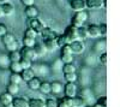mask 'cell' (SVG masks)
<instances>
[{
    "instance_id": "obj_25",
    "label": "cell",
    "mask_w": 120,
    "mask_h": 107,
    "mask_svg": "<svg viewBox=\"0 0 120 107\" xmlns=\"http://www.w3.org/2000/svg\"><path fill=\"white\" fill-rule=\"evenodd\" d=\"M55 41H56V45H58V48H61L64 45H67V43H70L68 42V40H67V37L63 34V35H58L56 37H55Z\"/></svg>"
},
{
    "instance_id": "obj_4",
    "label": "cell",
    "mask_w": 120,
    "mask_h": 107,
    "mask_svg": "<svg viewBox=\"0 0 120 107\" xmlns=\"http://www.w3.org/2000/svg\"><path fill=\"white\" fill-rule=\"evenodd\" d=\"M70 47H71L72 54H82L85 51V45L82 40H75L70 42Z\"/></svg>"
},
{
    "instance_id": "obj_8",
    "label": "cell",
    "mask_w": 120,
    "mask_h": 107,
    "mask_svg": "<svg viewBox=\"0 0 120 107\" xmlns=\"http://www.w3.org/2000/svg\"><path fill=\"white\" fill-rule=\"evenodd\" d=\"M86 31H88V37L91 38L101 37V33H100V28L97 24H90L89 27H86Z\"/></svg>"
},
{
    "instance_id": "obj_45",
    "label": "cell",
    "mask_w": 120,
    "mask_h": 107,
    "mask_svg": "<svg viewBox=\"0 0 120 107\" xmlns=\"http://www.w3.org/2000/svg\"><path fill=\"white\" fill-rule=\"evenodd\" d=\"M22 4L24 6H30V5H34L35 4V0H21Z\"/></svg>"
},
{
    "instance_id": "obj_10",
    "label": "cell",
    "mask_w": 120,
    "mask_h": 107,
    "mask_svg": "<svg viewBox=\"0 0 120 107\" xmlns=\"http://www.w3.org/2000/svg\"><path fill=\"white\" fill-rule=\"evenodd\" d=\"M12 99L13 96L11 94H8L7 92L0 94V107H11Z\"/></svg>"
},
{
    "instance_id": "obj_36",
    "label": "cell",
    "mask_w": 120,
    "mask_h": 107,
    "mask_svg": "<svg viewBox=\"0 0 120 107\" xmlns=\"http://www.w3.org/2000/svg\"><path fill=\"white\" fill-rule=\"evenodd\" d=\"M45 105H46V107H56L58 100L55 98H49V99L45 100Z\"/></svg>"
},
{
    "instance_id": "obj_13",
    "label": "cell",
    "mask_w": 120,
    "mask_h": 107,
    "mask_svg": "<svg viewBox=\"0 0 120 107\" xmlns=\"http://www.w3.org/2000/svg\"><path fill=\"white\" fill-rule=\"evenodd\" d=\"M11 107H29L28 100L25 98H22V96H18V98H15L13 96L12 102H11Z\"/></svg>"
},
{
    "instance_id": "obj_22",
    "label": "cell",
    "mask_w": 120,
    "mask_h": 107,
    "mask_svg": "<svg viewBox=\"0 0 120 107\" xmlns=\"http://www.w3.org/2000/svg\"><path fill=\"white\" fill-rule=\"evenodd\" d=\"M77 35H78V40H86L88 38V31H86V28H84L83 25L77 28Z\"/></svg>"
},
{
    "instance_id": "obj_29",
    "label": "cell",
    "mask_w": 120,
    "mask_h": 107,
    "mask_svg": "<svg viewBox=\"0 0 120 107\" xmlns=\"http://www.w3.org/2000/svg\"><path fill=\"white\" fill-rule=\"evenodd\" d=\"M61 71H63L64 73H72V72H76V66H75L72 63L64 64V65H63Z\"/></svg>"
},
{
    "instance_id": "obj_34",
    "label": "cell",
    "mask_w": 120,
    "mask_h": 107,
    "mask_svg": "<svg viewBox=\"0 0 120 107\" xmlns=\"http://www.w3.org/2000/svg\"><path fill=\"white\" fill-rule=\"evenodd\" d=\"M64 77L66 82H72V83H76V81L78 80V76L76 72H72V73H64Z\"/></svg>"
},
{
    "instance_id": "obj_42",
    "label": "cell",
    "mask_w": 120,
    "mask_h": 107,
    "mask_svg": "<svg viewBox=\"0 0 120 107\" xmlns=\"http://www.w3.org/2000/svg\"><path fill=\"white\" fill-rule=\"evenodd\" d=\"M100 63H101L102 65H107V53L106 52H103L101 55H100Z\"/></svg>"
},
{
    "instance_id": "obj_44",
    "label": "cell",
    "mask_w": 120,
    "mask_h": 107,
    "mask_svg": "<svg viewBox=\"0 0 120 107\" xmlns=\"http://www.w3.org/2000/svg\"><path fill=\"white\" fill-rule=\"evenodd\" d=\"M97 103L102 105V106H106L107 107V98H105V96H102V98H100L97 100Z\"/></svg>"
},
{
    "instance_id": "obj_33",
    "label": "cell",
    "mask_w": 120,
    "mask_h": 107,
    "mask_svg": "<svg viewBox=\"0 0 120 107\" xmlns=\"http://www.w3.org/2000/svg\"><path fill=\"white\" fill-rule=\"evenodd\" d=\"M19 64H21L22 70H23V69H30V67H31V65H33V61L29 60V59H25V58H21Z\"/></svg>"
},
{
    "instance_id": "obj_37",
    "label": "cell",
    "mask_w": 120,
    "mask_h": 107,
    "mask_svg": "<svg viewBox=\"0 0 120 107\" xmlns=\"http://www.w3.org/2000/svg\"><path fill=\"white\" fill-rule=\"evenodd\" d=\"M24 36H26V37H31V38H36L37 33L34 30V29H31V28H28L26 30H25V33H24Z\"/></svg>"
},
{
    "instance_id": "obj_21",
    "label": "cell",
    "mask_w": 120,
    "mask_h": 107,
    "mask_svg": "<svg viewBox=\"0 0 120 107\" xmlns=\"http://www.w3.org/2000/svg\"><path fill=\"white\" fill-rule=\"evenodd\" d=\"M29 107H46L43 99H30L28 100Z\"/></svg>"
},
{
    "instance_id": "obj_40",
    "label": "cell",
    "mask_w": 120,
    "mask_h": 107,
    "mask_svg": "<svg viewBox=\"0 0 120 107\" xmlns=\"http://www.w3.org/2000/svg\"><path fill=\"white\" fill-rule=\"evenodd\" d=\"M100 28V33H101V36H106L107 35V24L106 23H102L98 25Z\"/></svg>"
},
{
    "instance_id": "obj_19",
    "label": "cell",
    "mask_w": 120,
    "mask_h": 107,
    "mask_svg": "<svg viewBox=\"0 0 120 107\" xmlns=\"http://www.w3.org/2000/svg\"><path fill=\"white\" fill-rule=\"evenodd\" d=\"M43 45H45V47H46L47 52H54L56 48H58V45H56L55 38H49V40H46Z\"/></svg>"
},
{
    "instance_id": "obj_24",
    "label": "cell",
    "mask_w": 120,
    "mask_h": 107,
    "mask_svg": "<svg viewBox=\"0 0 120 107\" xmlns=\"http://www.w3.org/2000/svg\"><path fill=\"white\" fill-rule=\"evenodd\" d=\"M38 90L41 92L42 94H45V95L51 94V82H41Z\"/></svg>"
},
{
    "instance_id": "obj_27",
    "label": "cell",
    "mask_w": 120,
    "mask_h": 107,
    "mask_svg": "<svg viewBox=\"0 0 120 107\" xmlns=\"http://www.w3.org/2000/svg\"><path fill=\"white\" fill-rule=\"evenodd\" d=\"M23 81H22V77L19 73H16V72H12L11 76H10V83H13V84H21Z\"/></svg>"
},
{
    "instance_id": "obj_48",
    "label": "cell",
    "mask_w": 120,
    "mask_h": 107,
    "mask_svg": "<svg viewBox=\"0 0 120 107\" xmlns=\"http://www.w3.org/2000/svg\"><path fill=\"white\" fill-rule=\"evenodd\" d=\"M8 0H0V4H3V3H7Z\"/></svg>"
},
{
    "instance_id": "obj_35",
    "label": "cell",
    "mask_w": 120,
    "mask_h": 107,
    "mask_svg": "<svg viewBox=\"0 0 120 107\" xmlns=\"http://www.w3.org/2000/svg\"><path fill=\"white\" fill-rule=\"evenodd\" d=\"M60 59H61V61H63L64 64L72 63V61H73V54H72V53H70V54H61Z\"/></svg>"
},
{
    "instance_id": "obj_16",
    "label": "cell",
    "mask_w": 120,
    "mask_h": 107,
    "mask_svg": "<svg viewBox=\"0 0 120 107\" xmlns=\"http://www.w3.org/2000/svg\"><path fill=\"white\" fill-rule=\"evenodd\" d=\"M63 90H64V85H63V83H60V82H58V81L51 83V93H53L54 95L61 94Z\"/></svg>"
},
{
    "instance_id": "obj_7",
    "label": "cell",
    "mask_w": 120,
    "mask_h": 107,
    "mask_svg": "<svg viewBox=\"0 0 120 107\" xmlns=\"http://www.w3.org/2000/svg\"><path fill=\"white\" fill-rule=\"evenodd\" d=\"M64 35L67 37L68 42H72V41H75V40H78L77 28H76V27H73V25H71V24H70V25H68V27L65 29V33H64Z\"/></svg>"
},
{
    "instance_id": "obj_23",
    "label": "cell",
    "mask_w": 120,
    "mask_h": 107,
    "mask_svg": "<svg viewBox=\"0 0 120 107\" xmlns=\"http://www.w3.org/2000/svg\"><path fill=\"white\" fill-rule=\"evenodd\" d=\"M21 53H19V50H16V51H10L8 53V60L10 63L11 61H19L21 60Z\"/></svg>"
},
{
    "instance_id": "obj_2",
    "label": "cell",
    "mask_w": 120,
    "mask_h": 107,
    "mask_svg": "<svg viewBox=\"0 0 120 107\" xmlns=\"http://www.w3.org/2000/svg\"><path fill=\"white\" fill-rule=\"evenodd\" d=\"M45 27H46L45 23L42 21H40L37 17H35V18H28V28L34 29L37 34L41 33L45 29Z\"/></svg>"
},
{
    "instance_id": "obj_39",
    "label": "cell",
    "mask_w": 120,
    "mask_h": 107,
    "mask_svg": "<svg viewBox=\"0 0 120 107\" xmlns=\"http://www.w3.org/2000/svg\"><path fill=\"white\" fill-rule=\"evenodd\" d=\"M70 53H72L71 47H70V43L64 45V46L61 47V54H70Z\"/></svg>"
},
{
    "instance_id": "obj_20",
    "label": "cell",
    "mask_w": 120,
    "mask_h": 107,
    "mask_svg": "<svg viewBox=\"0 0 120 107\" xmlns=\"http://www.w3.org/2000/svg\"><path fill=\"white\" fill-rule=\"evenodd\" d=\"M33 48H34V51H35V53H36L37 57H43V55H46V53H47L46 47H45V45H42V43H35V46H34Z\"/></svg>"
},
{
    "instance_id": "obj_31",
    "label": "cell",
    "mask_w": 120,
    "mask_h": 107,
    "mask_svg": "<svg viewBox=\"0 0 120 107\" xmlns=\"http://www.w3.org/2000/svg\"><path fill=\"white\" fill-rule=\"evenodd\" d=\"M10 70H11V72H16V73L21 72L22 67H21L19 61H11V63H10Z\"/></svg>"
},
{
    "instance_id": "obj_6",
    "label": "cell",
    "mask_w": 120,
    "mask_h": 107,
    "mask_svg": "<svg viewBox=\"0 0 120 107\" xmlns=\"http://www.w3.org/2000/svg\"><path fill=\"white\" fill-rule=\"evenodd\" d=\"M63 92H64V94H65L66 98H73V96H76V95H77L78 89H77L76 83L67 82V84H66V85H64V90H63Z\"/></svg>"
},
{
    "instance_id": "obj_18",
    "label": "cell",
    "mask_w": 120,
    "mask_h": 107,
    "mask_svg": "<svg viewBox=\"0 0 120 107\" xmlns=\"http://www.w3.org/2000/svg\"><path fill=\"white\" fill-rule=\"evenodd\" d=\"M1 7H3V13H4V16H11V15H13V12H15V7H13V5L11 4V3H3L1 4Z\"/></svg>"
},
{
    "instance_id": "obj_17",
    "label": "cell",
    "mask_w": 120,
    "mask_h": 107,
    "mask_svg": "<svg viewBox=\"0 0 120 107\" xmlns=\"http://www.w3.org/2000/svg\"><path fill=\"white\" fill-rule=\"evenodd\" d=\"M26 83H28V88H29L30 90H38L40 84H41V80L34 76L33 78H31V80H29Z\"/></svg>"
},
{
    "instance_id": "obj_5",
    "label": "cell",
    "mask_w": 120,
    "mask_h": 107,
    "mask_svg": "<svg viewBox=\"0 0 120 107\" xmlns=\"http://www.w3.org/2000/svg\"><path fill=\"white\" fill-rule=\"evenodd\" d=\"M66 98V96H65ZM68 107H85L86 102L84 98H78V96H73V98H66Z\"/></svg>"
},
{
    "instance_id": "obj_15",
    "label": "cell",
    "mask_w": 120,
    "mask_h": 107,
    "mask_svg": "<svg viewBox=\"0 0 120 107\" xmlns=\"http://www.w3.org/2000/svg\"><path fill=\"white\" fill-rule=\"evenodd\" d=\"M19 75H21V77H22V81L28 82L29 80H31L35 76V72H34V70L31 69V67H30V69H23L21 72H19Z\"/></svg>"
},
{
    "instance_id": "obj_32",
    "label": "cell",
    "mask_w": 120,
    "mask_h": 107,
    "mask_svg": "<svg viewBox=\"0 0 120 107\" xmlns=\"http://www.w3.org/2000/svg\"><path fill=\"white\" fill-rule=\"evenodd\" d=\"M36 38H31V37H26L24 36L23 37V46L24 47H34L35 43H36Z\"/></svg>"
},
{
    "instance_id": "obj_11",
    "label": "cell",
    "mask_w": 120,
    "mask_h": 107,
    "mask_svg": "<svg viewBox=\"0 0 120 107\" xmlns=\"http://www.w3.org/2000/svg\"><path fill=\"white\" fill-rule=\"evenodd\" d=\"M70 6H71V8L75 12L83 11V10L86 8L85 0H71V3H70Z\"/></svg>"
},
{
    "instance_id": "obj_1",
    "label": "cell",
    "mask_w": 120,
    "mask_h": 107,
    "mask_svg": "<svg viewBox=\"0 0 120 107\" xmlns=\"http://www.w3.org/2000/svg\"><path fill=\"white\" fill-rule=\"evenodd\" d=\"M88 18H89V15H88V12L85 11V10H83V11H78L71 18V25H73L76 28H79L88 21Z\"/></svg>"
},
{
    "instance_id": "obj_43",
    "label": "cell",
    "mask_w": 120,
    "mask_h": 107,
    "mask_svg": "<svg viewBox=\"0 0 120 107\" xmlns=\"http://www.w3.org/2000/svg\"><path fill=\"white\" fill-rule=\"evenodd\" d=\"M6 33H7V27L5 24H3V23H0V37L4 36Z\"/></svg>"
},
{
    "instance_id": "obj_12",
    "label": "cell",
    "mask_w": 120,
    "mask_h": 107,
    "mask_svg": "<svg viewBox=\"0 0 120 107\" xmlns=\"http://www.w3.org/2000/svg\"><path fill=\"white\" fill-rule=\"evenodd\" d=\"M40 35H41V37L43 38V41L49 40V38H55L58 36V34L53 30V29L47 28V27H45V29H43L41 33H40Z\"/></svg>"
},
{
    "instance_id": "obj_28",
    "label": "cell",
    "mask_w": 120,
    "mask_h": 107,
    "mask_svg": "<svg viewBox=\"0 0 120 107\" xmlns=\"http://www.w3.org/2000/svg\"><path fill=\"white\" fill-rule=\"evenodd\" d=\"M63 65H64V63L61 61V59H56V60H54L53 61V64H52V70L54 71V72H60L61 71V69H63Z\"/></svg>"
},
{
    "instance_id": "obj_26",
    "label": "cell",
    "mask_w": 120,
    "mask_h": 107,
    "mask_svg": "<svg viewBox=\"0 0 120 107\" xmlns=\"http://www.w3.org/2000/svg\"><path fill=\"white\" fill-rule=\"evenodd\" d=\"M15 40H16L15 35H13V34H10V33H6L4 36H1V41H3L4 46H7L8 43H11V42L15 41Z\"/></svg>"
},
{
    "instance_id": "obj_41",
    "label": "cell",
    "mask_w": 120,
    "mask_h": 107,
    "mask_svg": "<svg viewBox=\"0 0 120 107\" xmlns=\"http://www.w3.org/2000/svg\"><path fill=\"white\" fill-rule=\"evenodd\" d=\"M56 107H68V105H67V101H66V98L64 96L63 99H60V100H58V106Z\"/></svg>"
},
{
    "instance_id": "obj_46",
    "label": "cell",
    "mask_w": 120,
    "mask_h": 107,
    "mask_svg": "<svg viewBox=\"0 0 120 107\" xmlns=\"http://www.w3.org/2000/svg\"><path fill=\"white\" fill-rule=\"evenodd\" d=\"M4 13H3V7H1V4H0V17H3Z\"/></svg>"
},
{
    "instance_id": "obj_30",
    "label": "cell",
    "mask_w": 120,
    "mask_h": 107,
    "mask_svg": "<svg viewBox=\"0 0 120 107\" xmlns=\"http://www.w3.org/2000/svg\"><path fill=\"white\" fill-rule=\"evenodd\" d=\"M7 93H8V94H11L12 96H16V95L19 93V87H18V84L10 83L8 87H7Z\"/></svg>"
},
{
    "instance_id": "obj_3",
    "label": "cell",
    "mask_w": 120,
    "mask_h": 107,
    "mask_svg": "<svg viewBox=\"0 0 120 107\" xmlns=\"http://www.w3.org/2000/svg\"><path fill=\"white\" fill-rule=\"evenodd\" d=\"M19 53H21V57L22 58H25V59H29V60H31V61L36 60L37 58H38L36 55V53H35L33 47H23L22 50L19 51Z\"/></svg>"
},
{
    "instance_id": "obj_38",
    "label": "cell",
    "mask_w": 120,
    "mask_h": 107,
    "mask_svg": "<svg viewBox=\"0 0 120 107\" xmlns=\"http://www.w3.org/2000/svg\"><path fill=\"white\" fill-rule=\"evenodd\" d=\"M7 50H8V52L10 51H16V50H18L19 48V45H18V41L17 40H15V41H12L11 43H8L7 46H5Z\"/></svg>"
},
{
    "instance_id": "obj_9",
    "label": "cell",
    "mask_w": 120,
    "mask_h": 107,
    "mask_svg": "<svg viewBox=\"0 0 120 107\" xmlns=\"http://www.w3.org/2000/svg\"><path fill=\"white\" fill-rule=\"evenodd\" d=\"M85 5L89 10H98L105 6V0H85Z\"/></svg>"
},
{
    "instance_id": "obj_47",
    "label": "cell",
    "mask_w": 120,
    "mask_h": 107,
    "mask_svg": "<svg viewBox=\"0 0 120 107\" xmlns=\"http://www.w3.org/2000/svg\"><path fill=\"white\" fill-rule=\"evenodd\" d=\"M93 107H106V106H102V105H100V103H96V105H94Z\"/></svg>"
},
{
    "instance_id": "obj_14",
    "label": "cell",
    "mask_w": 120,
    "mask_h": 107,
    "mask_svg": "<svg viewBox=\"0 0 120 107\" xmlns=\"http://www.w3.org/2000/svg\"><path fill=\"white\" fill-rule=\"evenodd\" d=\"M24 13L28 18H35L38 16V10L35 5H30V6H25L24 8Z\"/></svg>"
}]
</instances>
